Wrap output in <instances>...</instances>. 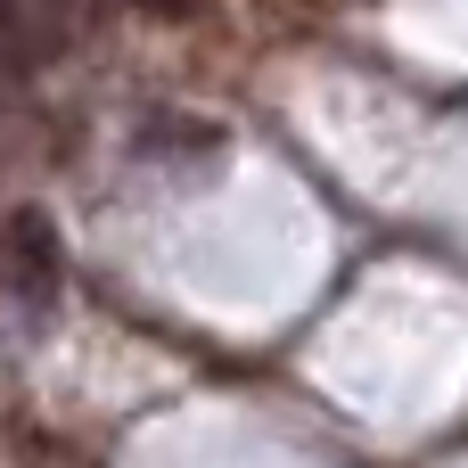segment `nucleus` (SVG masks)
<instances>
[{
    "label": "nucleus",
    "instance_id": "f257e3e1",
    "mask_svg": "<svg viewBox=\"0 0 468 468\" xmlns=\"http://www.w3.org/2000/svg\"><path fill=\"white\" fill-rule=\"evenodd\" d=\"M82 8L90 0H0V66L33 74V66L66 58L74 33H82Z\"/></svg>",
    "mask_w": 468,
    "mask_h": 468
},
{
    "label": "nucleus",
    "instance_id": "f03ea898",
    "mask_svg": "<svg viewBox=\"0 0 468 468\" xmlns=\"http://www.w3.org/2000/svg\"><path fill=\"white\" fill-rule=\"evenodd\" d=\"M58 280H66V255H58V230L25 206V214H8V288L25 296V304H49L58 296Z\"/></svg>",
    "mask_w": 468,
    "mask_h": 468
},
{
    "label": "nucleus",
    "instance_id": "7ed1b4c3",
    "mask_svg": "<svg viewBox=\"0 0 468 468\" xmlns=\"http://www.w3.org/2000/svg\"><path fill=\"white\" fill-rule=\"evenodd\" d=\"M132 8H148V16H197L206 0H132Z\"/></svg>",
    "mask_w": 468,
    "mask_h": 468
}]
</instances>
